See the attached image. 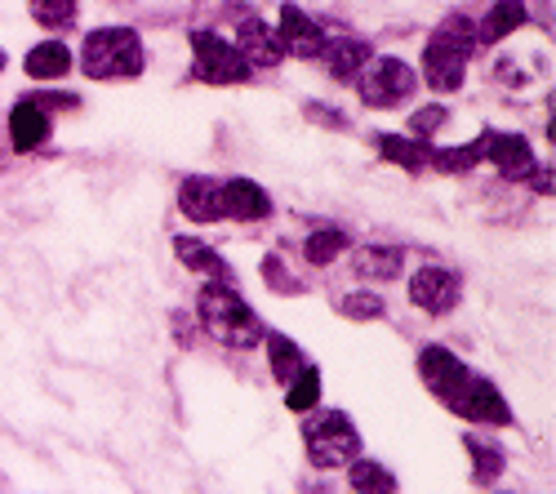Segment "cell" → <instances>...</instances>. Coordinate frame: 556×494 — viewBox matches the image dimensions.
<instances>
[{
    "label": "cell",
    "instance_id": "obj_1",
    "mask_svg": "<svg viewBox=\"0 0 556 494\" xmlns=\"http://www.w3.org/2000/svg\"><path fill=\"white\" fill-rule=\"evenodd\" d=\"M197 321L223 347L245 352V347L263 343V321L254 317V307L237 290H231V281H205L197 290Z\"/></svg>",
    "mask_w": 556,
    "mask_h": 494
},
{
    "label": "cell",
    "instance_id": "obj_2",
    "mask_svg": "<svg viewBox=\"0 0 556 494\" xmlns=\"http://www.w3.org/2000/svg\"><path fill=\"white\" fill-rule=\"evenodd\" d=\"M472 54H477V27L463 14H450L432 31L428 50H424V80L437 89V94H454V89H463Z\"/></svg>",
    "mask_w": 556,
    "mask_h": 494
},
{
    "label": "cell",
    "instance_id": "obj_3",
    "mask_svg": "<svg viewBox=\"0 0 556 494\" xmlns=\"http://www.w3.org/2000/svg\"><path fill=\"white\" fill-rule=\"evenodd\" d=\"M80 67L89 80H138L148 67L143 40L134 27H99L80 45Z\"/></svg>",
    "mask_w": 556,
    "mask_h": 494
},
{
    "label": "cell",
    "instance_id": "obj_4",
    "mask_svg": "<svg viewBox=\"0 0 556 494\" xmlns=\"http://www.w3.org/2000/svg\"><path fill=\"white\" fill-rule=\"evenodd\" d=\"M303 451L316 472H334L361 455V432L343 410H320L303 423Z\"/></svg>",
    "mask_w": 556,
    "mask_h": 494
},
{
    "label": "cell",
    "instance_id": "obj_5",
    "mask_svg": "<svg viewBox=\"0 0 556 494\" xmlns=\"http://www.w3.org/2000/svg\"><path fill=\"white\" fill-rule=\"evenodd\" d=\"M414 89H419V76L401 59H369L356 72V94L365 107H401Z\"/></svg>",
    "mask_w": 556,
    "mask_h": 494
},
{
    "label": "cell",
    "instance_id": "obj_6",
    "mask_svg": "<svg viewBox=\"0 0 556 494\" xmlns=\"http://www.w3.org/2000/svg\"><path fill=\"white\" fill-rule=\"evenodd\" d=\"M192 54H197V76L205 85H245V80H254L250 63L241 59L237 45H227L214 31H192Z\"/></svg>",
    "mask_w": 556,
    "mask_h": 494
},
{
    "label": "cell",
    "instance_id": "obj_7",
    "mask_svg": "<svg viewBox=\"0 0 556 494\" xmlns=\"http://www.w3.org/2000/svg\"><path fill=\"white\" fill-rule=\"evenodd\" d=\"M458 299H463V281L450 273V267L428 263L409 277V303L419 312H428V317H445V312L458 307Z\"/></svg>",
    "mask_w": 556,
    "mask_h": 494
},
{
    "label": "cell",
    "instance_id": "obj_8",
    "mask_svg": "<svg viewBox=\"0 0 556 494\" xmlns=\"http://www.w3.org/2000/svg\"><path fill=\"white\" fill-rule=\"evenodd\" d=\"M419 375H424L428 392L441 401L445 410L454 406V396H458L463 388H468V379H472V370L463 366L450 347H441V343H432V347H424V352H419Z\"/></svg>",
    "mask_w": 556,
    "mask_h": 494
},
{
    "label": "cell",
    "instance_id": "obj_9",
    "mask_svg": "<svg viewBox=\"0 0 556 494\" xmlns=\"http://www.w3.org/2000/svg\"><path fill=\"white\" fill-rule=\"evenodd\" d=\"M458 419H468V423H490V428H507L513 423V410H507V401L498 396V388L490 379H468V388H463L454 396V406H450Z\"/></svg>",
    "mask_w": 556,
    "mask_h": 494
},
{
    "label": "cell",
    "instance_id": "obj_10",
    "mask_svg": "<svg viewBox=\"0 0 556 494\" xmlns=\"http://www.w3.org/2000/svg\"><path fill=\"white\" fill-rule=\"evenodd\" d=\"M237 50L250 63V72H271V67L286 63V45H281V36H276V27L254 18V14L241 18V27H237Z\"/></svg>",
    "mask_w": 556,
    "mask_h": 494
},
{
    "label": "cell",
    "instance_id": "obj_11",
    "mask_svg": "<svg viewBox=\"0 0 556 494\" xmlns=\"http://www.w3.org/2000/svg\"><path fill=\"white\" fill-rule=\"evenodd\" d=\"M485 161H494V169L503 178H521L534 169V152H530V139L526 134H498V129H485Z\"/></svg>",
    "mask_w": 556,
    "mask_h": 494
},
{
    "label": "cell",
    "instance_id": "obj_12",
    "mask_svg": "<svg viewBox=\"0 0 556 494\" xmlns=\"http://www.w3.org/2000/svg\"><path fill=\"white\" fill-rule=\"evenodd\" d=\"M218 197H223V218L258 223L271 214V197L258 183H250V178H227V183H218Z\"/></svg>",
    "mask_w": 556,
    "mask_h": 494
},
{
    "label": "cell",
    "instance_id": "obj_13",
    "mask_svg": "<svg viewBox=\"0 0 556 494\" xmlns=\"http://www.w3.org/2000/svg\"><path fill=\"white\" fill-rule=\"evenodd\" d=\"M276 36H281L286 54H294V59H320V45H326V31H320L299 5L281 10V27H276Z\"/></svg>",
    "mask_w": 556,
    "mask_h": 494
},
{
    "label": "cell",
    "instance_id": "obj_14",
    "mask_svg": "<svg viewBox=\"0 0 556 494\" xmlns=\"http://www.w3.org/2000/svg\"><path fill=\"white\" fill-rule=\"evenodd\" d=\"M178 210L192 223H223V197L214 178H182L178 183Z\"/></svg>",
    "mask_w": 556,
    "mask_h": 494
},
{
    "label": "cell",
    "instance_id": "obj_15",
    "mask_svg": "<svg viewBox=\"0 0 556 494\" xmlns=\"http://www.w3.org/2000/svg\"><path fill=\"white\" fill-rule=\"evenodd\" d=\"M10 139H14V152H36L45 139H50V116H45L40 99L14 103V112H10Z\"/></svg>",
    "mask_w": 556,
    "mask_h": 494
},
{
    "label": "cell",
    "instance_id": "obj_16",
    "mask_svg": "<svg viewBox=\"0 0 556 494\" xmlns=\"http://www.w3.org/2000/svg\"><path fill=\"white\" fill-rule=\"evenodd\" d=\"M320 59H326V67H330V76L339 85H348V80H356V72L375 54H369V45L356 40V36H334V40L326 36V45H320Z\"/></svg>",
    "mask_w": 556,
    "mask_h": 494
},
{
    "label": "cell",
    "instance_id": "obj_17",
    "mask_svg": "<svg viewBox=\"0 0 556 494\" xmlns=\"http://www.w3.org/2000/svg\"><path fill=\"white\" fill-rule=\"evenodd\" d=\"M375 148L383 161L409 169V174H424L432 165V148L424 139H405V134H375Z\"/></svg>",
    "mask_w": 556,
    "mask_h": 494
},
{
    "label": "cell",
    "instance_id": "obj_18",
    "mask_svg": "<svg viewBox=\"0 0 556 494\" xmlns=\"http://www.w3.org/2000/svg\"><path fill=\"white\" fill-rule=\"evenodd\" d=\"M352 267H356V277H365V281H392V277H401L405 258L392 245H361L352 254Z\"/></svg>",
    "mask_w": 556,
    "mask_h": 494
},
{
    "label": "cell",
    "instance_id": "obj_19",
    "mask_svg": "<svg viewBox=\"0 0 556 494\" xmlns=\"http://www.w3.org/2000/svg\"><path fill=\"white\" fill-rule=\"evenodd\" d=\"M521 23H526V0H498L477 27V45H498L503 36H513Z\"/></svg>",
    "mask_w": 556,
    "mask_h": 494
},
{
    "label": "cell",
    "instance_id": "obj_20",
    "mask_svg": "<svg viewBox=\"0 0 556 494\" xmlns=\"http://www.w3.org/2000/svg\"><path fill=\"white\" fill-rule=\"evenodd\" d=\"M174 254H178V263H182V267H192V273H201V277H210V281H231L227 263H223L205 241L178 237V241H174Z\"/></svg>",
    "mask_w": 556,
    "mask_h": 494
},
{
    "label": "cell",
    "instance_id": "obj_21",
    "mask_svg": "<svg viewBox=\"0 0 556 494\" xmlns=\"http://www.w3.org/2000/svg\"><path fill=\"white\" fill-rule=\"evenodd\" d=\"M23 67H27L31 80H59V76H67L72 54H67V45H63V40H45V45H36V50L27 54Z\"/></svg>",
    "mask_w": 556,
    "mask_h": 494
},
{
    "label": "cell",
    "instance_id": "obj_22",
    "mask_svg": "<svg viewBox=\"0 0 556 494\" xmlns=\"http://www.w3.org/2000/svg\"><path fill=\"white\" fill-rule=\"evenodd\" d=\"M485 161V134L477 143H458V148H432V169L441 174H472Z\"/></svg>",
    "mask_w": 556,
    "mask_h": 494
},
{
    "label": "cell",
    "instance_id": "obj_23",
    "mask_svg": "<svg viewBox=\"0 0 556 494\" xmlns=\"http://www.w3.org/2000/svg\"><path fill=\"white\" fill-rule=\"evenodd\" d=\"M463 445H468V455H472V477H477V485H494L498 477H503V468H507V459H503V451L498 445H490V441H481L477 432H468L463 436Z\"/></svg>",
    "mask_w": 556,
    "mask_h": 494
},
{
    "label": "cell",
    "instance_id": "obj_24",
    "mask_svg": "<svg viewBox=\"0 0 556 494\" xmlns=\"http://www.w3.org/2000/svg\"><path fill=\"white\" fill-rule=\"evenodd\" d=\"M263 339H267V356H271V375H276V383H290L307 362H303V352H299V343L294 339H286V334H267L263 330Z\"/></svg>",
    "mask_w": 556,
    "mask_h": 494
},
{
    "label": "cell",
    "instance_id": "obj_25",
    "mask_svg": "<svg viewBox=\"0 0 556 494\" xmlns=\"http://www.w3.org/2000/svg\"><path fill=\"white\" fill-rule=\"evenodd\" d=\"M343 250H348V237H343L339 228H316V232L303 241V258H307L312 267H330Z\"/></svg>",
    "mask_w": 556,
    "mask_h": 494
},
{
    "label": "cell",
    "instance_id": "obj_26",
    "mask_svg": "<svg viewBox=\"0 0 556 494\" xmlns=\"http://www.w3.org/2000/svg\"><path fill=\"white\" fill-rule=\"evenodd\" d=\"M286 388H290L286 406H290L294 415H307V410L316 406V401H320V370H316V366H303Z\"/></svg>",
    "mask_w": 556,
    "mask_h": 494
},
{
    "label": "cell",
    "instance_id": "obj_27",
    "mask_svg": "<svg viewBox=\"0 0 556 494\" xmlns=\"http://www.w3.org/2000/svg\"><path fill=\"white\" fill-rule=\"evenodd\" d=\"M31 18L45 31H63L76 23V0H31Z\"/></svg>",
    "mask_w": 556,
    "mask_h": 494
},
{
    "label": "cell",
    "instance_id": "obj_28",
    "mask_svg": "<svg viewBox=\"0 0 556 494\" xmlns=\"http://www.w3.org/2000/svg\"><path fill=\"white\" fill-rule=\"evenodd\" d=\"M348 481H352V490H396V477L375 459H352Z\"/></svg>",
    "mask_w": 556,
    "mask_h": 494
},
{
    "label": "cell",
    "instance_id": "obj_29",
    "mask_svg": "<svg viewBox=\"0 0 556 494\" xmlns=\"http://www.w3.org/2000/svg\"><path fill=\"white\" fill-rule=\"evenodd\" d=\"M339 312L348 321H375V317H383V299L369 294V290H356V294L339 299Z\"/></svg>",
    "mask_w": 556,
    "mask_h": 494
},
{
    "label": "cell",
    "instance_id": "obj_30",
    "mask_svg": "<svg viewBox=\"0 0 556 494\" xmlns=\"http://www.w3.org/2000/svg\"><path fill=\"white\" fill-rule=\"evenodd\" d=\"M445 121H450V112H445L441 103H432V107H419V112L409 116V134H414V139H428V134H437Z\"/></svg>",
    "mask_w": 556,
    "mask_h": 494
},
{
    "label": "cell",
    "instance_id": "obj_31",
    "mask_svg": "<svg viewBox=\"0 0 556 494\" xmlns=\"http://www.w3.org/2000/svg\"><path fill=\"white\" fill-rule=\"evenodd\" d=\"M263 277L276 286V294H294V290H299V281H290V277H286L281 258H267V263H263Z\"/></svg>",
    "mask_w": 556,
    "mask_h": 494
},
{
    "label": "cell",
    "instance_id": "obj_32",
    "mask_svg": "<svg viewBox=\"0 0 556 494\" xmlns=\"http://www.w3.org/2000/svg\"><path fill=\"white\" fill-rule=\"evenodd\" d=\"M307 116H312V121H320V125H334V129H348V121H343L339 112H330V107H320V103H307Z\"/></svg>",
    "mask_w": 556,
    "mask_h": 494
},
{
    "label": "cell",
    "instance_id": "obj_33",
    "mask_svg": "<svg viewBox=\"0 0 556 494\" xmlns=\"http://www.w3.org/2000/svg\"><path fill=\"white\" fill-rule=\"evenodd\" d=\"M0 72H5V50H0Z\"/></svg>",
    "mask_w": 556,
    "mask_h": 494
}]
</instances>
